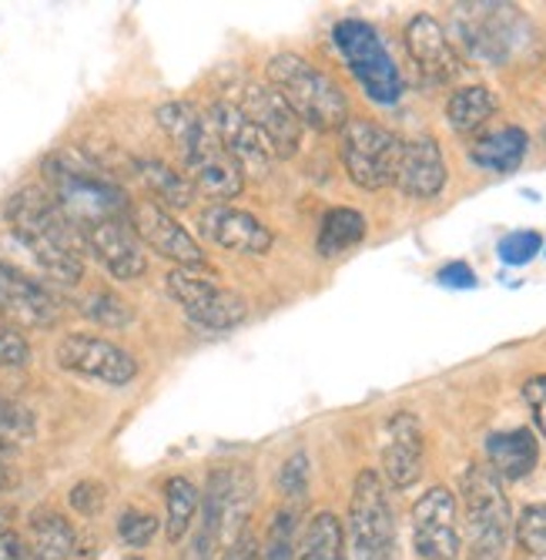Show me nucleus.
Returning <instances> with one entry per match:
<instances>
[{"instance_id":"nucleus-22","label":"nucleus","mask_w":546,"mask_h":560,"mask_svg":"<svg viewBox=\"0 0 546 560\" xmlns=\"http://www.w3.org/2000/svg\"><path fill=\"white\" fill-rule=\"evenodd\" d=\"M395 185L406 198L432 201L446 188V159L436 138L423 135L413 141H403L400 165H395Z\"/></svg>"},{"instance_id":"nucleus-15","label":"nucleus","mask_w":546,"mask_h":560,"mask_svg":"<svg viewBox=\"0 0 546 560\" xmlns=\"http://www.w3.org/2000/svg\"><path fill=\"white\" fill-rule=\"evenodd\" d=\"M238 108L248 115V121H252L265 135V141H269L275 159H292L295 151H299L306 125L295 118V112L285 105L282 94L275 88H269V84H248L241 101H238Z\"/></svg>"},{"instance_id":"nucleus-7","label":"nucleus","mask_w":546,"mask_h":560,"mask_svg":"<svg viewBox=\"0 0 546 560\" xmlns=\"http://www.w3.org/2000/svg\"><path fill=\"white\" fill-rule=\"evenodd\" d=\"M345 560H389L395 547V517L385 483L376 470H363L353 483L345 517Z\"/></svg>"},{"instance_id":"nucleus-34","label":"nucleus","mask_w":546,"mask_h":560,"mask_svg":"<svg viewBox=\"0 0 546 560\" xmlns=\"http://www.w3.org/2000/svg\"><path fill=\"white\" fill-rule=\"evenodd\" d=\"M259 560H295V517L292 511H278L265 534V547Z\"/></svg>"},{"instance_id":"nucleus-3","label":"nucleus","mask_w":546,"mask_h":560,"mask_svg":"<svg viewBox=\"0 0 546 560\" xmlns=\"http://www.w3.org/2000/svg\"><path fill=\"white\" fill-rule=\"evenodd\" d=\"M44 178L51 185V198L61 206V212L81 232L108 219H128V191L91 159H84L81 151H55V155H47Z\"/></svg>"},{"instance_id":"nucleus-45","label":"nucleus","mask_w":546,"mask_h":560,"mask_svg":"<svg viewBox=\"0 0 546 560\" xmlns=\"http://www.w3.org/2000/svg\"><path fill=\"white\" fill-rule=\"evenodd\" d=\"M0 534H8V511H0Z\"/></svg>"},{"instance_id":"nucleus-2","label":"nucleus","mask_w":546,"mask_h":560,"mask_svg":"<svg viewBox=\"0 0 546 560\" xmlns=\"http://www.w3.org/2000/svg\"><path fill=\"white\" fill-rule=\"evenodd\" d=\"M155 118L181 151L185 175L191 178L194 191H205L209 198H215V206H228L232 198L241 195L245 175L238 162L225 151L212 118H205L188 101H168V105L158 108Z\"/></svg>"},{"instance_id":"nucleus-33","label":"nucleus","mask_w":546,"mask_h":560,"mask_svg":"<svg viewBox=\"0 0 546 560\" xmlns=\"http://www.w3.org/2000/svg\"><path fill=\"white\" fill-rule=\"evenodd\" d=\"M31 436H34V417H31L27 406L0 396V450L24 443Z\"/></svg>"},{"instance_id":"nucleus-36","label":"nucleus","mask_w":546,"mask_h":560,"mask_svg":"<svg viewBox=\"0 0 546 560\" xmlns=\"http://www.w3.org/2000/svg\"><path fill=\"white\" fill-rule=\"evenodd\" d=\"M158 534V517L155 514H144V511H124L118 517V537L124 547H147L152 544V537Z\"/></svg>"},{"instance_id":"nucleus-14","label":"nucleus","mask_w":546,"mask_h":560,"mask_svg":"<svg viewBox=\"0 0 546 560\" xmlns=\"http://www.w3.org/2000/svg\"><path fill=\"white\" fill-rule=\"evenodd\" d=\"M413 547L423 560H456L463 534L460 503L453 490L432 487L413 503Z\"/></svg>"},{"instance_id":"nucleus-29","label":"nucleus","mask_w":546,"mask_h":560,"mask_svg":"<svg viewBox=\"0 0 546 560\" xmlns=\"http://www.w3.org/2000/svg\"><path fill=\"white\" fill-rule=\"evenodd\" d=\"M295 560H345V537L335 514H316L295 544Z\"/></svg>"},{"instance_id":"nucleus-44","label":"nucleus","mask_w":546,"mask_h":560,"mask_svg":"<svg viewBox=\"0 0 546 560\" xmlns=\"http://www.w3.org/2000/svg\"><path fill=\"white\" fill-rule=\"evenodd\" d=\"M4 487H8V467L0 464V490H4Z\"/></svg>"},{"instance_id":"nucleus-30","label":"nucleus","mask_w":546,"mask_h":560,"mask_svg":"<svg viewBox=\"0 0 546 560\" xmlns=\"http://www.w3.org/2000/svg\"><path fill=\"white\" fill-rule=\"evenodd\" d=\"M198 503H202L198 500V487L188 477H168V483H165V506H168L165 530H168L171 544L185 540V534L191 530Z\"/></svg>"},{"instance_id":"nucleus-41","label":"nucleus","mask_w":546,"mask_h":560,"mask_svg":"<svg viewBox=\"0 0 546 560\" xmlns=\"http://www.w3.org/2000/svg\"><path fill=\"white\" fill-rule=\"evenodd\" d=\"M436 282L442 289H476V272L466 262H450V266L439 269Z\"/></svg>"},{"instance_id":"nucleus-28","label":"nucleus","mask_w":546,"mask_h":560,"mask_svg":"<svg viewBox=\"0 0 546 560\" xmlns=\"http://www.w3.org/2000/svg\"><path fill=\"white\" fill-rule=\"evenodd\" d=\"M27 534H31V544H27L31 560H68L74 553V544H78L74 527L61 514L31 517Z\"/></svg>"},{"instance_id":"nucleus-5","label":"nucleus","mask_w":546,"mask_h":560,"mask_svg":"<svg viewBox=\"0 0 546 560\" xmlns=\"http://www.w3.org/2000/svg\"><path fill=\"white\" fill-rule=\"evenodd\" d=\"M460 490H463L470 560H503L513 534V511L503 493V480L489 467L473 464L466 467Z\"/></svg>"},{"instance_id":"nucleus-16","label":"nucleus","mask_w":546,"mask_h":560,"mask_svg":"<svg viewBox=\"0 0 546 560\" xmlns=\"http://www.w3.org/2000/svg\"><path fill=\"white\" fill-rule=\"evenodd\" d=\"M209 118H212V125H215L225 151L238 162L241 175H259L262 178V175L272 172L275 155H272L265 135L252 121H248V115L235 105V101H225V97L215 101Z\"/></svg>"},{"instance_id":"nucleus-25","label":"nucleus","mask_w":546,"mask_h":560,"mask_svg":"<svg viewBox=\"0 0 546 560\" xmlns=\"http://www.w3.org/2000/svg\"><path fill=\"white\" fill-rule=\"evenodd\" d=\"M134 168H138L141 182L147 185V191H152V201H155V206H162L165 212L168 209H188L194 201V195H198L185 172H178V168H171V165H165L158 159H138Z\"/></svg>"},{"instance_id":"nucleus-35","label":"nucleus","mask_w":546,"mask_h":560,"mask_svg":"<svg viewBox=\"0 0 546 560\" xmlns=\"http://www.w3.org/2000/svg\"><path fill=\"white\" fill-rule=\"evenodd\" d=\"M539 252H543V235L533 229L510 232L507 238H500V245H496V256H500V262H507V266H526L539 256Z\"/></svg>"},{"instance_id":"nucleus-37","label":"nucleus","mask_w":546,"mask_h":560,"mask_svg":"<svg viewBox=\"0 0 546 560\" xmlns=\"http://www.w3.org/2000/svg\"><path fill=\"white\" fill-rule=\"evenodd\" d=\"M278 487H282L285 497H306V487H309V456L302 450L292 453L288 460L282 464Z\"/></svg>"},{"instance_id":"nucleus-4","label":"nucleus","mask_w":546,"mask_h":560,"mask_svg":"<svg viewBox=\"0 0 546 560\" xmlns=\"http://www.w3.org/2000/svg\"><path fill=\"white\" fill-rule=\"evenodd\" d=\"M269 88L282 94L285 105L295 112L306 128L316 131H339L349 121V97L319 68H312L299 55H275L265 68Z\"/></svg>"},{"instance_id":"nucleus-1","label":"nucleus","mask_w":546,"mask_h":560,"mask_svg":"<svg viewBox=\"0 0 546 560\" xmlns=\"http://www.w3.org/2000/svg\"><path fill=\"white\" fill-rule=\"evenodd\" d=\"M8 232H0L11 252H21L27 276H44L61 285L84 279V232L61 212V206L37 185L14 191L4 206Z\"/></svg>"},{"instance_id":"nucleus-19","label":"nucleus","mask_w":546,"mask_h":560,"mask_svg":"<svg viewBox=\"0 0 546 560\" xmlns=\"http://www.w3.org/2000/svg\"><path fill=\"white\" fill-rule=\"evenodd\" d=\"M84 245L118 282H134L147 269L144 245L134 235V229L128 225V219H108V222L91 225L84 232Z\"/></svg>"},{"instance_id":"nucleus-12","label":"nucleus","mask_w":546,"mask_h":560,"mask_svg":"<svg viewBox=\"0 0 546 560\" xmlns=\"http://www.w3.org/2000/svg\"><path fill=\"white\" fill-rule=\"evenodd\" d=\"M128 225L134 229V235L141 238L144 248L158 252L162 259L175 262L178 269H202L209 266V256L202 252V245L194 242V235L162 206H155L152 198H138L128 209Z\"/></svg>"},{"instance_id":"nucleus-43","label":"nucleus","mask_w":546,"mask_h":560,"mask_svg":"<svg viewBox=\"0 0 546 560\" xmlns=\"http://www.w3.org/2000/svg\"><path fill=\"white\" fill-rule=\"evenodd\" d=\"M222 560H259V550H256V544L252 540H248L245 534L225 550V557Z\"/></svg>"},{"instance_id":"nucleus-8","label":"nucleus","mask_w":546,"mask_h":560,"mask_svg":"<svg viewBox=\"0 0 546 560\" xmlns=\"http://www.w3.org/2000/svg\"><path fill=\"white\" fill-rule=\"evenodd\" d=\"M403 141L385 125L369 118H349L339 128V159L353 185L366 191H379L395 182Z\"/></svg>"},{"instance_id":"nucleus-40","label":"nucleus","mask_w":546,"mask_h":560,"mask_svg":"<svg viewBox=\"0 0 546 560\" xmlns=\"http://www.w3.org/2000/svg\"><path fill=\"white\" fill-rule=\"evenodd\" d=\"M523 399L530 406V413H533V423L539 430V436L546 440V376H533L526 380L523 386Z\"/></svg>"},{"instance_id":"nucleus-26","label":"nucleus","mask_w":546,"mask_h":560,"mask_svg":"<svg viewBox=\"0 0 546 560\" xmlns=\"http://www.w3.org/2000/svg\"><path fill=\"white\" fill-rule=\"evenodd\" d=\"M496 108H500V101L486 84H470L453 91L450 101H446V121L460 135H473L496 115Z\"/></svg>"},{"instance_id":"nucleus-10","label":"nucleus","mask_w":546,"mask_h":560,"mask_svg":"<svg viewBox=\"0 0 546 560\" xmlns=\"http://www.w3.org/2000/svg\"><path fill=\"white\" fill-rule=\"evenodd\" d=\"M456 27L473 58L486 65H507L517 50L513 27H526V21L510 4H460Z\"/></svg>"},{"instance_id":"nucleus-46","label":"nucleus","mask_w":546,"mask_h":560,"mask_svg":"<svg viewBox=\"0 0 546 560\" xmlns=\"http://www.w3.org/2000/svg\"><path fill=\"white\" fill-rule=\"evenodd\" d=\"M124 560H144V557H124Z\"/></svg>"},{"instance_id":"nucleus-32","label":"nucleus","mask_w":546,"mask_h":560,"mask_svg":"<svg viewBox=\"0 0 546 560\" xmlns=\"http://www.w3.org/2000/svg\"><path fill=\"white\" fill-rule=\"evenodd\" d=\"M513 537L530 557H546V503H530L513 521Z\"/></svg>"},{"instance_id":"nucleus-38","label":"nucleus","mask_w":546,"mask_h":560,"mask_svg":"<svg viewBox=\"0 0 546 560\" xmlns=\"http://www.w3.org/2000/svg\"><path fill=\"white\" fill-rule=\"evenodd\" d=\"M68 500H71V506H74L81 517H97V514L105 511L108 493H105V487L97 483V480H81V483L71 487Z\"/></svg>"},{"instance_id":"nucleus-20","label":"nucleus","mask_w":546,"mask_h":560,"mask_svg":"<svg viewBox=\"0 0 546 560\" xmlns=\"http://www.w3.org/2000/svg\"><path fill=\"white\" fill-rule=\"evenodd\" d=\"M198 229L209 242L222 245L225 252H238V256H265L272 248V229L235 206H209L198 215Z\"/></svg>"},{"instance_id":"nucleus-17","label":"nucleus","mask_w":546,"mask_h":560,"mask_svg":"<svg viewBox=\"0 0 546 560\" xmlns=\"http://www.w3.org/2000/svg\"><path fill=\"white\" fill-rule=\"evenodd\" d=\"M0 313L27 329H47L61 319V302L40 279L0 266Z\"/></svg>"},{"instance_id":"nucleus-6","label":"nucleus","mask_w":546,"mask_h":560,"mask_svg":"<svg viewBox=\"0 0 546 560\" xmlns=\"http://www.w3.org/2000/svg\"><path fill=\"white\" fill-rule=\"evenodd\" d=\"M332 44L339 47L345 68L353 71L369 101L389 108L403 97V74L372 24L359 18H345L332 27Z\"/></svg>"},{"instance_id":"nucleus-24","label":"nucleus","mask_w":546,"mask_h":560,"mask_svg":"<svg viewBox=\"0 0 546 560\" xmlns=\"http://www.w3.org/2000/svg\"><path fill=\"white\" fill-rule=\"evenodd\" d=\"M526 151H530V135L517 125H507V128H496L476 138L470 144V162L492 175H510L523 165Z\"/></svg>"},{"instance_id":"nucleus-42","label":"nucleus","mask_w":546,"mask_h":560,"mask_svg":"<svg viewBox=\"0 0 546 560\" xmlns=\"http://www.w3.org/2000/svg\"><path fill=\"white\" fill-rule=\"evenodd\" d=\"M27 557H31L27 553V544L14 530L0 534V560H27Z\"/></svg>"},{"instance_id":"nucleus-23","label":"nucleus","mask_w":546,"mask_h":560,"mask_svg":"<svg viewBox=\"0 0 546 560\" xmlns=\"http://www.w3.org/2000/svg\"><path fill=\"white\" fill-rule=\"evenodd\" d=\"M539 464V443L536 433L526 427L492 433L486 440V467L500 480H523Z\"/></svg>"},{"instance_id":"nucleus-18","label":"nucleus","mask_w":546,"mask_h":560,"mask_svg":"<svg viewBox=\"0 0 546 560\" xmlns=\"http://www.w3.org/2000/svg\"><path fill=\"white\" fill-rule=\"evenodd\" d=\"M423 453H426L423 423L406 410L392 413L382 430V474L389 487L410 490L423 477Z\"/></svg>"},{"instance_id":"nucleus-11","label":"nucleus","mask_w":546,"mask_h":560,"mask_svg":"<svg viewBox=\"0 0 546 560\" xmlns=\"http://www.w3.org/2000/svg\"><path fill=\"white\" fill-rule=\"evenodd\" d=\"M55 360L68 373L108 383V386H128L138 376L134 355L121 349L118 342L94 336V332H68L55 349Z\"/></svg>"},{"instance_id":"nucleus-9","label":"nucleus","mask_w":546,"mask_h":560,"mask_svg":"<svg viewBox=\"0 0 546 560\" xmlns=\"http://www.w3.org/2000/svg\"><path fill=\"white\" fill-rule=\"evenodd\" d=\"M165 289L178 302V310L185 313V319L191 326H198L202 332L235 329L248 316V302L238 292L218 285L209 276H198L191 269H171L165 276Z\"/></svg>"},{"instance_id":"nucleus-39","label":"nucleus","mask_w":546,"mask_h":560,"mask_svg":"<svg viewBox=\"0 0 546 560\" xmlns=\"http://www.w3.org/2000/svg\"><path fill=\"white\" fill-rule=\"evenodd\" d=\"M27 363H31L27 339L14 326L0 323V366H27Z\"/></svg>"},{"instance_id":"nucleus-21","label":"nucleus","mask_w":546,"mask_h":560,"mask_svg":"<svg viewBox=\"0 0 546 560\" xmlns=\"http://www.w3.org/2000/svg\"><path fill=\"white\" fill-rule=\"evenodd\" d=\"M406 47H410V58L416 61V68L432 84H450L463 71L456 47L450 44V37H446L442 24L429 14H416L406 24Z\"/></svg>"},{"instance_id":"nucleus-31","label":"nucleus","mask_w":546,"mask_h":560,"mask_svg":"<svg viewBox=\"0 0 546 560\" xmlns=\"http://www.w3.org/2000/svg\"><path fill=\"white\" fill-rule=\"evenodd\" d=\"M81 313L97 323V326H105V329H124L134 323V310L115 292L102 289V292H91L84 302H81Z\"/></svg>"},{"instance_id":"nucleus-27","label":"nucleus","mask_w":546,"mask_h":560,"mask_svg":"<svg viewBox=\"0 0 546 560\" xmlns=\"http://www.w3.org/2000/svg\"><path fill=\"white\" fill-rule=\"evenodd\" d=\"M366 238V215L356 209H329L319 225L316 252L322 259H335L342 252L356 248Z\"/></svg>"},{"instance_id":"nucleus-13","label":"nucleus","mask_w":546,"mask_h":560,"mask_svg":"<svg viewBox=\"0 0 546 560\" xmlns=\"http://www.w3.org/2000/svg\"><path fill=\"white\" fill-rule=\"evenodd\" d=\"M252 514V477L238 467H222L205 487V524L202 534L212 544L232 547L245 534V521Z\"/></svg>"}]
</instances>
